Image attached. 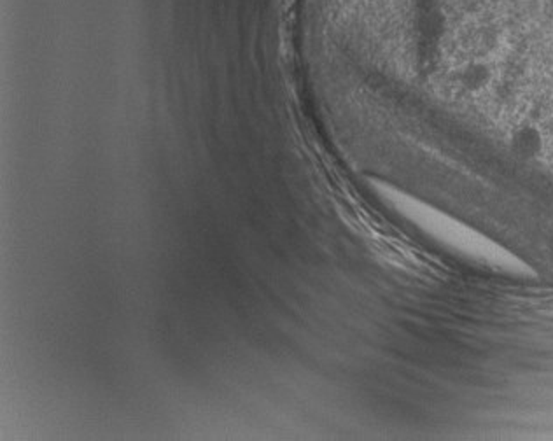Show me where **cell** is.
Segmentation results:
<instances>
[{
    "instance_id": "1",
    "label": "cell",
    "mask_w": 553,
    "mask_h": 441,
    "mask_svg": "<svg viewBox=\"0 0 553 441\" xmlns=\"http://www.w3.org/2000/svg\"><path fill=\"white\" fill-rule=\"evenodd\" d=\"M550 4H552V6H553V0H550Z\"/></svg>"
}]
</instances>
